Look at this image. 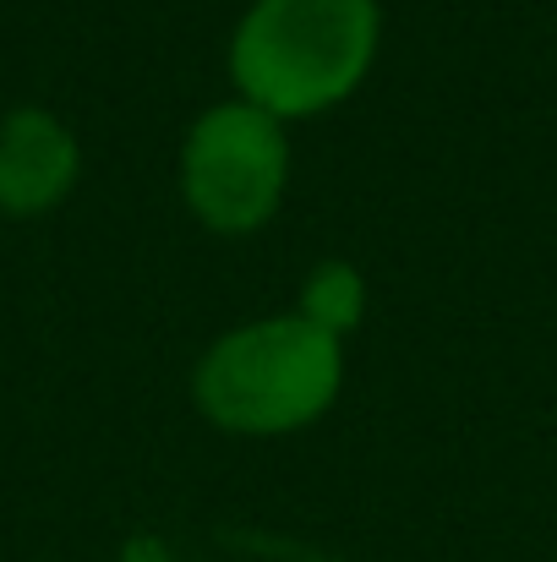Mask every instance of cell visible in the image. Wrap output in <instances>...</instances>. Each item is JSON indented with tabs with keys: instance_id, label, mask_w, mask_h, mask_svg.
I'll list each match as a JSON object with an SVG mask.
<instances>
[{
	"instance_id": "6da1fadb",
	"label": "cell",
	"mask_w": 557,
	"mask_h": 562,
	"mask_svg": "<svg viewBox=\"0 0 557 562\" xmlns=\"http://www.w3.org/2000/svg\"><path fill=\"white\" fill-rule=\"evenodd\" d=\"M382 55V0H252L224 49L235 99L318 121L361 93Z\"/></svg>"
},
{
	"instance_id": "7a4b0ae2",
	"label": "cell",
	"mask_w": 557,
	"mask_h": 562,
	"mask_svg": "<svg viewBox=\"0 0 557 562\" xmlns=\"http://www.w3.org/2000/svg\"><path fill=\"white\" fill-rule=\"evenodd\" d=\"M345 393V339L296 306L224 328L191 367V404L230 437H290L323 420Z\"/></svg>"
},
{
	"instance_id": "3957f363",
	"label": "cell",
	"mask_w": 557,
	"mask_h": 562,
	"mask_svg": "<svg viewBox=\"0 0 557 562\" xmlns=\"http://www.w3.org/2000/svg\"><path fill=\"white\" fill-rule=\"evenodd\" d=\"M290 132L246 99L208 104L181 137L186 213L208 235H257L279 218L290 191Z\"/></svg>"
},
{
	"instance_id": "277c9868",
	"label": "cell",
	"mask_w": 557,
	"mask_h": 562,
	"mask_svg": "<svg viewBox=\"0 0 557 562\" xmlns=\"http://www.w3.org/2000/svg\"><path fill=\"white\" fill-rule=\"evenodd\" d=\"M82 181L77 132L38 104H22L0 121V213L38 218L55 213Z\"/></svg>"
},
{
	"instance_id": "5b68a950",
	"label": "cell",
	"mask_w": 557,
	"mask_h": 562,
	"mask_svg": "<svg viewBox=\"0 0 557 562\" xmlns=\"http://www.w3.org/2000/svg\"><path fill=\"white\" fill-rule=\"evenodd\" d=\"M367 301H371V284L367 273L345 257H323L312 262V273L301 279V295H296V312L307 323H318L323 334L334 339H350L361 323H367Z\"/></svg>"
},
{
	"instance_id": "8992f818",
	"label": "cell",
	"mask_w": 557,
	"mask_h": 562,
	"mask_svg": "<svg viewBox=\"0 0 557 562\" xmlns=\"http://www.w3.org/2000/svg\"><path fill=\"white\" fill-rule=\"evenodd\" d=\"M121 562H170V558H165V552H159L154 541H132V547H126V558H121Z\"/></svg>"
}]
</instances>
